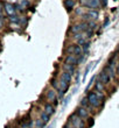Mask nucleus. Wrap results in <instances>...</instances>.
Returning a JSON list of instances; mask_svg holds the SVG:
<instances>
[{
    "label": "nucleus",
    "instance_id": "nucleus-17",
    "mask_svg": "<svg viewBox=\"0 0 119 128\" xmlns=\"http://www.w3.org/2000/svg\"><path fill=\"white\" fill-rule=\"evenodd\" d=\"M95 88H96V91H97V92H102L103 88H104V84H103L102 82L99 80V82H97V83H96Z\"/></svg>",
    "mask_w": 119,
    "mask_h": 128
},
{
    "label": "nucleus",
    "instance_id": "nucleus-5",
    "mask_svg": "<svg viewBox=\"0 0 119 128\" xmlns=\"http://www.w3.org/2000/svg\"><path fill=\"white\" fill-rule=\"evenodd\" d=\"M77 56L76 55H68L65 58V64H70V65H76L77 64Z\"/></svg>",
    "mask_w": 119,
    "mask_h": 128
},
{
    "label": "nucleus",
    "instance_id": "nucleus-19",
    "mask_svg": "<svg viewBox=\"0 0 119 128\" xmlns=\"http://www.w3.org/2000/svg\"><path fill=\"white\" fill-rule=\"evenodd\" d=\"M71 96H72V94L68 96V97H67V98H65V99H64V104H63V106H62V111H63V110H65V107L68 106V104H69V100H70V98H71Z\"/></svg>",
    "mask_w": 119,
    "mask_h": 128
},
{
    "label": "nucleus",
    "instance_id": "nucleus-7",
    "mask_svg": "<svg viewBox=\"0 0 119 128\" xmlns=\"http://www.w3.org/2000/svg\"><path fill=\"white\" fill-rule=\"evenodd\" d=\"M110 80H111V76L110 74L105 72V71H103L102 74H100V82H102L103 84H109Z\"/></svg>",
    "mask_w": 119,
    "mask_h": 128
},
{
    "label": "nucleus",
    "instance_id": "nucleus-20",
    "mask_svg": "<svg viewBox=\"0 0 119 128\" xmlns=\"http://www.w3.org/2000/svg\"><path fill=\"white\" fill-rule=\"evenodd\" d=\"M10 20L11 22H14V24H18L19 21H20V19L17 16V15H13V16H10Z\"/></svg>",
    "mask_w": 119,
    "mask_h": 128
},
{
    "label": "nucleus",
    "instance_id": "nucleus-13",
    "mask_svg": "<svg viewBox=\"0 0 119 128\" xmlns=\"http://www.w3.org/2000/svg\"><path fill=\"white\" fill-rule=\"evenodd\" d=\"M71 76H72V74H69L68 71H64V72L62 74V76H61V79H63V80L70 83V80H71Z\"/></svg>",
    "mask_w": 119,
    "mask_h": 128
},
{
    "label": "nucleus",
    "instance_id": "nucleus-24",
    "mask_svg": "<svg viewBox=\"0 0 119 128\" xmlns=\"http://www.w3.org/2000/svg\"><path fill=\"white\" fill-rule=\"evenodd\" d=\"M55 126H56V121H54V122H51L50 125L48 126V128H55Z\"/></svg>",
    "mask_w": 119,
    "mask_h": 128
},
{
    "label": "nucleus",
    "instance_id": "nucleus-10",
    "mask_svg": "<svg viewBox=\"0 0 119 128\" xmlns=\"http://www.w3.org/2000/svg\"><path fill=\"white\" fill-rule=\"evenodd\" d=\"M95 65H96V64H93V63H89V64H88V66L85 68L84 74H83V79H82V80H83V82H85V79H86V77H88V74H89V71L91 70L92 68H95Z\"/></svg>",
    "mask_w": 119,
    "mask_h": 128
},
{
    "label": "nucleus",
    "instance_id": "nucleus-6",
    "mask_svg": "<svg viewBox=\"0 0 119 128\" xmlns=\"http://www.w3.org/2000/svg\"><path fill=\"white\" fill-rule=\"evenodd\" d=\"M77 115L82 119H86L89 116V111L86 110V108H84V107H82L81 106V107L77 110Z\"/></svg>",
    "mask_w": 119,
    "mask_h": 128
},
{
    "label": "nucleus",
    "instance_id": "nucleus-14",
    "mask_svg": "<svg viewBox=\"0 0 119 128\" xmlns=\"http://www.w3.org/2000/svg\"><path fill=\"white\" fill-rule=\"evenodd\" d=\"M49 118H50V115H48L46 112H42V113H41V118L40 119L42 120L43 124H47V122L49 121Z\"/></svg>",
    "mask_w": 119,
    "mask_h": 128
},
{
    "label": "nucleus",
    "instance_id": "nucleus-21",
    "mask_svg": "<svg viewBox=\"0 0 119 128\" xmlns=\"http://www.w3.org/2000/svg\"><path fill=\"white\" fill-rule=\"evenodd\" d=\"M35 125H36V128H42L44 126V124L42 122L41 119H39V120H36V124H35Z\"/></svg>",
    "mask_w": 119,
    "mask_h": 128
},
{
    "label": "nucleus",
    "instance_id": "nucleus-26",
    "mask_svg": "<svg viewBox=\"0 0 119 128\" xmlns=\"http://www.w3.org/2000/svg\"><path fill=\"white\" fill-rule=\"evenodd\" d=\"M107 24H109V19H106L105 20V22H104V27H106Z\"/></svg>",
    "mask_w": 119,
    "mask_h": 128
},
{
    "label": "nucleus",
    "instance_id": "nucleus-16",
    "mask_svg": "<svg viewBox=\"0 0 119 128\" xmlns=\"http://www.w3.org/2000/svg\"><path fill=\"white\" fill-rule=\"evenodd\" d=\"M47 98H48V100H49V101H54V99L56 98V93H55V91H53V90L48 91Z\"/></svg>",
    "mask_w": 119,
    "mask_h": 128
},
{
    "label": "nucleus",
    "instance_id": "nucleus-22",
    "mask_svg": "<svg viewBox=\"0 0 119 128\" xmlns=\"http://www.w3.org/2000/svg\"><path fill=\"white\" fill-rule=\"evenodd\" d=\"M89 46H90V43L89 42H85L84 44H83V47H82V51H84V52H86L89 49Z\"/></svg>",
    "mask_w": 119,
    "mask_h": 128
},
{
    "label": "nucleus",
    "instance_id": "nucleus-27",
    "mask_svg": "<svg viewBox=\"0 0 119 128\" xmlns=\"http://www.w3.org/2000/svg\"><path fill=\"white\" fill-rule=\"evenodd\" d=\"M3 27V18L0 16V28Z\"/></svg>",
    "mask_w": 119,
    "mask_h": 128
},
{
    "label": "nucleus",
    "instance_id": "nucleus-18",
    "mask_svg": "<svg viewBox=\"0 0 119 128\" xmlns=\"http://www.w3.org/2000/svg\"><path fill=\"white\" fill-rule=\"evenodd\" d=\"M64 69L65 71H68L69 74H74V65H70V64H65L64 65Z\"/></svg>",
    "mask_w": 119,
    "mask_h": 128
},
{
    "label": "nucleus",
    "instance_id": "nucleus-29",
    "mask_svg": "<svg viewBox=\"0 0 119 128\" xmlns=\"http://www.w3.org/2000/svg\"><path fill=\"white\" fill-rule=\"evenodd\" d=\"M1 10H3V6H1V4H0V16H1Z\"/></svg>",
    "mask_w": 119,
    "mask_h": 128
},
{
    "label": "nucleus",
    "instance_id": "nucleus-15",
    "mask_svg": "<svg viewBox=\"0 0 119 128\" xmlns=\"http://www.w3.org/2000/svg\"><path fill=\"white\" fill-rule=\"evenodd\" d=\"M81 106H82V107H84V108H86V110L91 106V105L89 104L88 98H83V99H81Z\"/></svg>",
    "mask_w": 119,
    "mask_h": 128
},
{
    "label": "nucleus",
    "instance_id": "nucleus-25",
    "mask_svg": "<svg viewBox=\"0 0 119 128\" xmlns=\"http://www.w3.org/2000/svg\"><path fill=\"white\" fill-rule=\"evenodd\" d=\"M81 4H82V5H84V6H86V4H88V0H81Z\"/></svg>",
    "mask_w": 119,
    "mask_h": 128
},
{
    "label": "nucleus",
    "instance_id": "nucleus-11",
    "mask_svg": "<svg viewBox=\"0 0 119 128\" xmlns=\"http://www.w3.org/2000/svg\"><path fill=\"white\" fill-rule=\"evenodd\" d=\"M27 6H28V1H27V0H19V2H18V5H17V7L20 10H24Z\"/></svg>",
    "mask_w": 119,
    "mask_h": 128
},
{
    "label": "nucleus",
    "instance_id": "nucleus-2",
    "mask_svg": "<svg viewBox=\"0 0 119 128\" xmlns=\"http://www.w3.org/2000/svg\"><path fill=\"white\" fill-rule=\"evenodd\" d=\"M70 122L74 128H84V122L83 119L79 118L78 115H71L70 116Z\"/></svg>",
    "mask_w": 119,
    "mask_h": 128
},
{
    "label": "nucleus",
    "instance_id": "nucleus-23",
    "mask_svg": "<svg viewBox=\"0 0 119 128\" xmlns=\"http://www.w3.org/2000/svg\"><path fill=\"white\" fill-rule=\"evenodd\" d=\"M93 80H95V76H93V77H92L91 79H90V82H89V85H88V86H86V88H85V90H86V91H88V90H89V88L91 86V84H92V83H93Z\"/></svg>",
    "mask_w": 119,
    "mask_h": 128
},
{
    "label": "nucleus",
    "instance_id": "nucleus-9",
    "mask_svg": "<svg viewBox=\"0 0 119 128\" xmlns=\"http://www.w3.org/2000/svg\"><path fill=\"white\" fill-rule=\"evenodd\" d=\"M44 112H46L48 115H53L55 113V107L51 104H47L46 107H44Z\"/></svg>",
    "mask_w": 119,
    "mask_h": 128
},
{
    "label": "nucleus",
    "instance_id": "nucleus-8",
    "mask_svg": "<svg viewBox=\"0 0 119 128\" xmlns=\"http://www.w3.org/2000/svg\"><path fill=\"white\" fill-rule=\"evenodd\" d=\"M99 5H100V0H88V4H86V6L92 8V10L99 7Z\"/></svg>",
    "mask_w": 119,
    "mask_h": 128
},
{
    "label": "nucleus",
    "instance_id": "nucleus-30",
    "mask_svg": "<svg viewBox=\"0 0 119 128\" xmlns=\"http://www.w3.org/2000/svg\"><path fill=\"white\" fill-rule=\"evenodd\" d=\"M103 2H104V4H106V0H103Z\"/></svg>",
    "mask_w": 119,
    "mask_h": 128
},
{
    "label": "nucleus",
    "instance_id": "nucleus-1",
    "mask_svg": "<svg viewBox=\"0 0 119 128\" xmlns=\"http://www.w3.org/2000/svg\"><path fill=\"white\" fill-rule=\"evenodd\" d=\"M86 98H88L89 104L91 105L92 107H98L99 105H100L102 96H99L98 93H96V92H89V94Z\"/></svg>",
    "mask_w": 119,
    "mask_h": 128
},
{
    "label": "nucleus",
    "instance_id": "nucleus-4",
    "mask_svg": "<svg viewBox=\"0 0 119 128\" xmlns=\"http://www.w3.org/2000/svg\"><path fill=\"white\" fill-rule=\"evenodd\" d=\"M85 19L89 20H97L98 19V12L95 10H90L85 13Z\"/></svg>",
    "mask_w": 119,
    "mask_h": 128
},
{
    "label": "nucleus",
    "instance_id": "nucleus-12",
    "mask_svg": "<svg viewBox=\"0 0 119 128\" xmlns=\"http://www.w3.org/2000/svg\"><path fill=\"white\" fill-rule=\"evenodd\" d=\"M64 6L68 10H72L75 6V0H64Z\"/></svg>",
    "mask_w": 119,
    "mask_h": 128
},
{
    "label": "nucleus",
    "instance_id": "nucleus-3",
    "mask_svg": "<svg viewBox=\"0 0 119 128\" xmlns=\"http://www.w3.org/2000/svg\"><path fill=\"white\" fill-rule=\"evenodd\" d=\"M4 8H5V12L8 16H13V15H17V7L12 5L10 2H6L4 5Z\"/></svg>",
    "mask_w": 119,
    "mask_h": 128
},
{
    "label": "nucleus",
    "instance_id": "nucleus-28",
    "mask_svg": "<svg viewBox=\"0 0 119 128\" xmlns=\"http://www.w3.org/2000/svg\"><path fill=\"white\" fill-rule=\"evenodd\" d=\"M64 128H74V127H72V126H69V125H65Z\"/></svg>",
    "mask_w": 119,
    "mask_h": 128
}]
</instances>
